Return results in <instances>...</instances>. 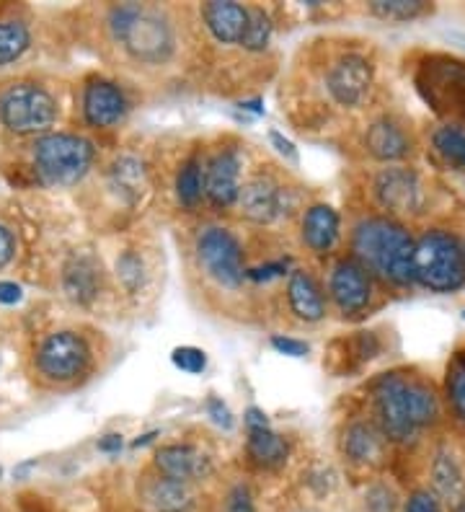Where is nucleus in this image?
Instances as JSON below:
<instances>
[{
	"mask_svg": "<svg viewBox=\"0 0 465 512\" xmlns=\"http://www.w3.org/2000/svg\"><path fill=\"white\" fill-rule=\"evenodd\" d=\"M372 394H375L383 435L396 443H411L419 430L434 425L440 417V401L432 388L406 375H383L372 388Z\"/></svg>",
	"mask_w": 465,
	"mask_h": 512,
	"instance_id": "nucleus-1",
	"label": "nucleus"
},
{
	"mask_svg": "<svg viewBox=\"0 0 465 512\" xmlns=\"http://www.w3.org/2000/svg\"><path fill=\"white\" fill-rule=\"evenodd\" d=\"M354 251L362 267L372 269L393 285L414 282L416 244L403 225L388 218L362 220L354 231Z\"/></svg>",
	"mask_w": 465,
	"mask_h": 512,
	"instance_id": "nucleus-2",
	"label": "nucleus"
},
{
	"mask_svg": "<svg viewBox=\"0 0 465 512\" xmlns=\"http://www.w3.org/2000/svg\"><path fill=\"white\" fill-rule=\"evenodd\" d=\"M112 32L140 63H166L174 52V29L158 11L127 3L112 11Z\"/></svg>",
	"mask_w": 465,
	"mask_h": 512,
	"instance_id": "nucleus-3",
	"label": "nucleus"
},
{
	"mask_svg": "<svg viewBox=\"0 0 465 512\" xmlns=\"http://www.w3.org/2000/svg\"><path fill=\"white\" fill-rule=\"evenodd\" d=\"M414 280L432 293H455L465 285V246L445 231L419 238L414 254Z\"/></svg>",
	"mask_w": 465,
	"mask_h": 512,
	"instance_id": "nucleus-4",
	"label": "nucleus"
},
{
	"mask_svg": "<svg viewBox=\"0 0 465 512\" xmlns=\"http://www.w3.org/2000/svg\"><path fill=\"white\" fill-rule=\"evenodd\" d=\"M93 161V145L78 135H44L34 145V169L42 182L68 187L83 179Z\"/></svg>",
	"mask_w": 465,
	"mask_h": 512,
	"instance_id": "nucleus-5",
	"label": "nucleus"
},
{
	"mask_svg": "<svg viewBox=\"0 0 465 512\" xmlns=\"http://www.w3.org/2000/svg\"><path fill=\"white\" fill-rule=\"evenodd\" d=\"M55 119V99L37 83H13L0 94V122L11 132L34 135L50 130Z\"/></svg>",
	"mask_w": 465,
	"mask_h": 512,
	"instance_id": "nucleus-6",
	"label": "nucleus"
},
{
	"mask_svg": "<svg viewBox=\"0 0 465 512\" xmlns=\"http://www.w3.org/2000/svg\"><path fill=\"white\" fill-rule=\"evenodd\" d=\"M197 259L207 277H212L223 288H238L246 277L238 238L217 225H210L197 236Z\"/></svg>",
	"mask_w": 465,
	"mask_h": 512,
	"instance_id": "nucleus-7",
	"label": "nucleus"
},
{
	"mask_svg": "<svg viewBox=\"0 0 465 512\" xmlns=\"http://www.w3.org/2000/svg\"><path fill=\"white\" fill-rule=\"evenodd\" d=\"M419 88L437 112L465 117V65L455 60H432L419 78Z\"/></svg>",
	"mask_w": 465,
	"mask_h": 512,
	"instance_id": "nucleus-8",
	"label": "nucleus"
},
{
	"mask_svg": "<svg viewBox=\"0 0 465 512\" xmlns=\"http://www.w3.org/2000/svg\"><path fill=\"white\" fill-rule=\"evenodd\" d=\"M88 347L73 331H57L39 347L37 365L52 381H73L86 370Z\"/></svg>",
	"mask_w": 465,
	"mask_h": 512,
	"instance_id": "nucleus-9",
	"label": "nucleus"
},
{
	"mask_svg": "<svg viewBox=\"0 0 465 512\" xmlns=\"http://www.w3.org/2000/svg\"><path fill=\"white\" fill-rule=\"evenodd\" d=\"M326 86L341 107L362 104L372 86V65L362 55H344L331 65L326 75Z\"/></svg>",
	"mask_w": 465,
	"mask_h": 512,
	"instance_id": "nucleus-10",
	"label": "nucleus"
},
{
	"mask_svg": "<svg viewBox=\"0 0 465 512\" xmlns=\"http://www.w3.org/2000/svg\"><path fill=\"white\" fill-rule=\"evenodd\" d=\"M331 298L344 316L365 311L372 298L367 269L354 259H344V262L336 264L334 275H331Z\"/></svg>",
	"mask_w": 465,
	"mask_h": 512,
	"instance_id": "nucleus-11",
	"label": "nucleus"
},
{
	"mask_svg": "<svg viewBox=\"0 0 465 512\" xmlns=\"http://www.w3.org/2000/svg\"><path fill=\"white\" fill-rule=\"evenodd\" d=\"M375 194L385 210L393 213H416L422 207V184L411 169H385L375 179Z\"/></svg>",
	"mask_w": 465,
	"mask_h": 512,
	"instance_id": "nucleus-12",
	"label": "nucleus"
},
{
	"mask_svg": "<svg viewBox=\"0 0 465 512\" xmlns=\"http://www.w3.org/2000/svg\"><path fill=\"white\" fill-rule=\"evenodd\" d=\"M205 194L215 207H230L241 197V161L233 150L217 153L205 169Z\"/></svg>",
	"mask_w": 465,
	"mask_h": 512,
	"instance_id": "nucleus-13",
	"label": "nucleus"
},
{
	"mask_svg": "<svg viewBox=\"0 0 465 512\" xmlns=\"http://www.w3.org/2000/svg\"><path fill=\"white\" fill-rule=\"evenodd\" d=\"M155 469L166 479L189 484V481L207 479L212 474V461L192 445H166L155 453Z\"/></svg>",
	"mask_w": 465,
	"mask_h": 512,
	"instance_id": "nucleus-14",
	"label": "nucleus"
},
{
	"mask_svg": "<svg viewBox=\"0 0 465 512\" xmlns=\"http://www.w3.org/2000/svg\"><path fill=\"white\" fill-rule=\"evenodd\" d=\"M127 112V99L114 83L109 81H91L83 94V114H86L88 125L93 127H114L122 122Z\"/></svg>",
	"mask_w": 465,
	"mask_h": 512,
	"instance_id": "nucleus-15",
	"label": "nucleus"
},
{
	"mask_svg": "<svg viewBox=\"0 0 465 512\" xmlns=\"http://www.w3.org/2000/svg\"><path fill=\"white\" fill-rule=\"evenodd\" d=\"M241 213L254 223H272L274 218L282 215V189L267 179V176H256L251 182L241 187L238 197Z\"/></svg>",
	"mask_w": 465,
	"mask_h": 512,
	"instance_id": "nucleus-16",
	"label": "nucleus"
},
{
	"mask_svg": "<svg viewBox=\"0 0 465 512\" xmlns=\"http://www.w3.org/2000/svg\"><path fill=\"white\" fill-rule=\"evenodd\" d=\"M207 26H210L212 37L223 44H236L241 42L246 34L248 24V8L241 3H230V0H215L202 8Z\"/></svg>",
	"mask_w": 465,
	"mask_h": 512,
	"instance_id": "nucleus-17",
	"label": "nucleus"
},
{
	"mask_svg": "<svg viewBox=\"0 0 465 512\" xmlns=\"http://www.w3.org/2000/svg\"><path fill=\"white\" fill-rule=\"evenodd\" d=\"M367 150L378 161H401L411 153V138L393 119H378L367 130Z\"/></svg>",
	"mask_w": 465,
	"mask_h": 512,
	"instance_id": "nucleus-18",
	"label": "nucleus"
},
{
	"mask_svg": "<svg viewBox=\"0 0 465 512\" xmlns=\"http://www.w3.org/2000/svg\"><path fill=\"white\" fill-rule=\"evenodd\" d=\"M287 300H290L292 313L303 321H321L323 313H326V303H323L321 288L316 285V280L303 272V269H295L287 282Z\"/></svg>",
	"mask_w": 465,
	"mask_h": 512,
	"instance_id": "nucleus-19",
	"label": "nucleus"
},
{
	"mask_svg": "<svg viewBox=\"0 0 465 512\" xmlns=\"http://www.w3.org/2000/svg\"><path fill=\"white\" fill-rule=\"evenodd\" d=\"M336 236H339V215H336L334 207L329 205H313L305 213L303 220V238L305 244L313 251L323 254L336 244Z\"/></svg>",
	"mask_w": 465,
	"mask_h": 512,
	"instance_id": "nucleus-20",
	"label": "nucleus"
},
{
	"mask_svg": "<svg viewBox=\"0 0 465 512\" xmlns=\"http://www.w3.org/2000/svg\"><path fill=\"white\" fill-rule=\"evenodd\" d=\"M344 453L354 463H378L383 458V435L367 422H352L344 432Z\"/></svg>",
	"mask_w": 465,
	"mask_h": 512,
	"instance_id": "nucleus-21",
	"label": "nucleus"
},
{
	"mask_svg": "<svg viewBox=\"0 0 465 512\" xmlns=\"http://www.w3.org/2000/svg\"><path fill=\"white\" fill-rule=\"evenodd\" d=\"M248 456L264 469H277L287 461V443L272 427H248Z\"/></svg>",
	"mask_w": 465,
	"mask_h": 512,
	"instance_id": "nucleus-22",
	"label": "nucleus"
},
{
	"mask_svg": "<svg viewBox=\"0 0 465 512\" xmlns=\"http://www.w3.org/2000/svg\"><path fill=\"white\" fill-rule=\"evenodd\" d=\"M99 285V267L88 256H75L73 262L65 267V290L78 303H88V300L96 298L99 295Z\"/></svg>",
	"mask_w": 465,
	"mask_h": 512,
	"instance_id": "nucleus-23",
	"label": "nucleus"
},
{
	"mask_svg": "<svg viewBox=\"0 0 465 512\" xmlns=\"http://www.w3.org/2000/svg\"><path fill=\"white\" fill-rule=\"evenodd\" d=\"M148 502L158 512H189L194 505L189 487L181 484V481L166 479V476H161V479H155L150 484Z\"/></svg>",
	"mask_w": 465,
	"mask_h": 512,
	"instance_id": "nucleus-24",
	"label": "nucleus"
},
{
	"mask_svg": "<svg viewBox=\"0 0 465 512\" xmlns=\"http://www.w3.org/2000/svg\"><path fill=\"white\" fill-rule=\"evenodd\" d=\"M432 484L434 492L440 494L442 500L460 502L465 497V476L460 471L458 461L450 453H440L432 463Z\"/></svg>",
	"mask_w": 465,
	"mask_h": 512,
	"instance_id": "nucleus-25",
	"label": "nucleus"
},
{
	"mask_svg": "<svg viewBox=\"0 0 465 512\" xmlns=\"http://www.w3.org/2000/svg\"><path fill=\"white\" fill-rule=\"evenodd\" d=\"M432 145L445 166H450V169H455V171L465 169V130L463 127H458V125L440 127V130L434 132Z\"/></svg>",
	"mask_w": 465,
	"mask_h": 512,
	"instance_id": "nucleus-26",
	"label": "nucleus"
},
{
	"mask_svg": "<svg viewBox=\"0 0 465 512\" xmlns=\"http://www.w3.org/2000/svg\"><path fill=\"white\" fill-rule=\"evenodd\" d=\"M202 194H205V171L197 158H189L176 176V197L181 205L194 207L202 200Z\"/></svg>",
	"mask_w": 465,
	"mask_h": 512,
	"instance_id": "nucleus-27",
	"label": "nucleus"
},
{
	"mask_svg": "<svg viewBox=\"0 0 465 512\" xmlns=\"http://www.w3.org/2000/svg\"><path fill=\"white\" fill-rule=\"evenodd\" d=\"M31 37L26 32V26L19 21H0V65L13 63L29 47Z\"/></svg>",
	"mask_w": 465,
	"mask_h": 512,
	"instance_id": "nucleus-28",
	"label": "nucleus"
},
{
	"mask_svg": "<svg viewBox=\"0 0 465 512\" xmlns=\"http://www.w3.org/2000/svg\"><path fill=\"white\" fill-rule=\"evenodd\" d=\"M370 11L383 21H414L427 13L429 6L422 0H375Z\"/></svg>",
	"mask_w": 465,
	"mask_h": 512,
	"instance_id": "nucleus-29",
	"label": "nucleus"
},
{
	"mask_svg": "<svg viewBox=\"0 0 465 512\" xmlns=\"http://www.w3.org/2000/svg\"><path fill=\"white\" fill-rule=\"evenodd\" d=\"M272 29V19H269V13L264 8H248V24L241 44L251 52L267 50L269 39H272Z\"/></svg>",
	"mask_w": 465,
	"mask_h": 512,
	"instance_id": "nucleus-30",
	"label": "nucleus"
},
{
	"mask_svg": "<svg viewBox=\"0 0 465 512\" xmlns=\"http://www.w3.org/2000/svg\"><path fill=\"white\" fill-rule=\"evenodd\" d=\"M447 399L465 422V352H458L453 365L447 368Z\"/></svg>",
	"mask_w": 465,
	"mask_h": 512,
	"instance_id": "nucleus-31",
	"label": "nucleus"
},
{
	"mask_svg": "<svg viewBox=\"0 0 465 512\" xmlns=\"http://www.w3.org/2000/svg\"><path fill=\"white\" fill-rule=\"evenodd\" d=\"M117 272L119 277H122L124 288L127 290H137L140 285H143L145 280V272H143V262H140V256L132 254V251H127V254L122 256L117 262Z\"/></svg>",
	"mask_w": 465,
	"mask_h": 512,
	"instance_id": "nucleus-32",
	"label": "nucleus"
},
{
	"mask_svg": "<svg viewBox=\"0 0 465 512\" xmlns=\"http://www.w3.org/2000/svg\"><path fill=\"white\" fill-rule=\"evenodd\" d=\"M171 360H174L176 368L192 375L202 373L207 368V355L202 350H197V347H179V350H174Z\"/></svg>",
	"mask_w": 465,
	"mask_h": 512,
	"instance_id": "nucleus-33",
	"label": "nucleus"
},
{
	"mask_svg": "<svg viewBox=\"0 0 465 512\" xmlns=\"http://www.w3.org/2000/svg\"><path fill=\"white\" fill-rule=\"evenodd\" d=\"M365 500L367 512H396V494H393L391 487H385V484L372 487Z\"/></svg>",
	"mask_w": 465,
	"mask_h": 512,
	"instance_id": "nucleus-34",
	"label": "nucleus"
},
{
	"mask_svg": "<svg viewBox=\"0 0 465 512\" xmlns=\"http://www.w3.org/2000/svg\"><path fill=\"white\" fill-rule=\"evenodd\" d=\"M225 512H256L254 497H251L248 487L238 484V487L230 489L228 502H225Z\"/></svg>",
	"mask_w": 465,
	"mask_h": 512,
	"instance_id": "nucleus-35",
	"label": "nucleus"
},
{
	"mask_svg": "<svg viewBox=\"0 0 465 512\" xmlns=\"http://www.w3.org/2000/svg\"><path fill=\"white\" fill-rule=\"evenodd\" d=\"M406 512H442V510H440V500H437L432 492L419 489V492L411 494L409 502H406Z\"/></svg>",
	"mask_w": 465,
	"mask_h": 512,
	"instance_id": "nucleus-36",
	"label": "nucleus"
},
{
	"mask_svg": "<svg viewBox=\"0 0 465 512\" xmlns=\"http://www.w3.org/2000/svg\"><path fill=\"white\" fill-rule=\"evenodd\" d=\"M272 347L282 355H290V357H305L308 355V344L300 342V339H290V337H272Z\"/></svg>",
	"mask_w": 465,
	"mask_h": 512,
	"instance_id": "nucleus-37",
	"label": "nucleus"
},
{
	"mask_svg": "<svg viewBox=\"0 0 465 512\" xmlns=\"http://www.w3.org/2000/svg\"><path fill=\"white\" fill-rule=\"evenodd\" d=\"M207 412H210V417H212V422H215V425L225 427V430H230V427H233V417H230L228 406H225L220 399L207 401Z\"/></svg>",
	"mask_w": 465,
	"mask_h": 512,
	"instance_id": "nucleus-38",
	"label": "nucleus"
},
{
	"mask_svg": "<svg viewBox=\"0 0 465 512\" xmlns=\"http://www.w3.org/2000/svg\"><path fill=\"white\" fill-rule=\"evenodd\" d=\"M287 269V262H277V264H267V267H259V269H251V272H246V277H251V280H272V277H279L282 272Z\"/></svg>",
	"mask_w": 465,
	"mask_h": 512,
	"instance_id": "nucleus-39",
	"label": "nucleus"
},
{
	"mask_svg": "<svg viewBox=\"0 0 465 512\" xmlns=\"http://www.w3.org/2000/svg\"><path fill=\"white\" fill-rule=\"evenodd\" d=\"M269 140L274 143V148H277V153H282L285 158H290V161H298V150H295V145L290 143L287 138H282L279 132H269Z\"/></svg>",
	"mask_w": 465,
	"mask_h": 512,
	"instance_id": "nucleus-40",
	"label": "nucleus"
},
{
	"mask_svg": "<svg viewBox=\"0 0 465 512\" xmlns=\"http://www.w3.org/2000/svg\"><path fill=\"white\" fill-rule=\"evenodd\" d=\"M21 300V288L16 282H0V303L3 306H13Z\"/></svg>",
	"mask_w": 465,
	"mask_h": 512,
	"instance_id": "nucleus-41",
	"label": "nucleus"
},
{
	"mask_svg": "<svg viewBox=\"0 0 465 512\" xmlns=\"http://www.w3.org/2000/svg\"><path fill=\"white\" fill-rule=\"evenodd\" d=\"M11 256H13V238L11 233L0 225V267H3Z\"/></svg>",
	"mask_w": 465,
	"mask_h": 512,
	"instance_id": "nucleus-42",
	"label": "nucleus"
},
{
	"mask_svg": "<svg viewBox=\"0 0 465 512\" xmlns=\"http://www.w3.org/2000/svg\"><path fill=\"white\" fill-rule=\"evenodd\" d=\"M246 425L248 427H267L269 419H267V414L261 412V409L251 406V409H248V412H246Z\"/></svg>",
	"mask_w": 465,
	"mask_h": 512,
	"instance_id": "nucleus-43",
	"label": "nucleus"
},
{
	"mask_svg": "<svg viewBox=\"0 0 465 512\" xmlns=\"http://www.w3.org/2000/svg\"><path fill=\"white\" fill-rule=\"evenodd\" d=\"M99 450H104V453H119L122 450V435H106L99 443Z\"/></svg>",
	"mask_w": 465,
	"mask_h": 512,
	"instance_id": "nucleus-44",
	"label": "nucleus"
},
{
	"mask_svg": "<svg viewBox=\"0 0 465 512\" xmlns=\"http://www.w3.org/2000/svg\"><path fill=\"white\" fill-rule=\"evenodd\" d=\"M155 435H158V432H150V435H143V438H137L135 443H132V445H135V448H140V445H148L150 440L155 438Z\"/></svg>",
	"mask_w": 465,
	"mask_h": 512,
	"instance_id": "nucleus-45",
	"label": "nucleus"
},
{
	"mask_svg": "<svg viewBox=\"0 0 465 512\" xmlns=\"http://www.w3.org/2000/svg\"><path fill=\"white\" fill-rule=\"evenodd\" d=\"M453 512H465V497H463V500L458 502V505H455V510H453Z\"/></svg>",
	"mask_w": 465,
	"mask_h": 512,
	"instance_id": "nucleus-46",
	"label": "nucleus"
}]
</instances>
